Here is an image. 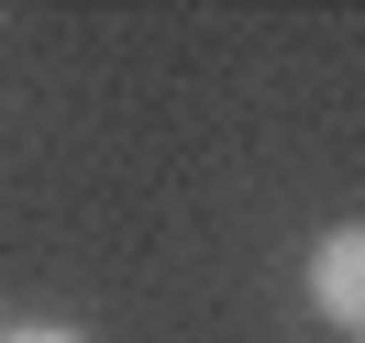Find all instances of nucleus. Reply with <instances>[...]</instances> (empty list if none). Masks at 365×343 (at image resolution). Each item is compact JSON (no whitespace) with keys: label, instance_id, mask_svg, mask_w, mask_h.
Listing matches in <instances>:
<instances>
[{"label":"nucleus","instance_id":"f257e3e1","mask_svg":"<svg viewBox=\"0 0 365 343\" xmlns=\"http://www.w3.org/2000/svg\"><path fill=\"white\" fill-rule=\"evenodd\" d=\"M310 310L332 332H365V222H343V232L310 244Z\"/></svg>","mask_w":365,"mask_h":343},{"label":"nucleus","instance_id":"f03ea898","mask_svg":"<svg viewBox=\"0 0 365 343\" xmlns=\"http://www.w3.org/2000/svg\"><path fill=\"white\" fill-rule=\"evenodd\" d=\"M11 343H78V332H67V321H34V332H11Z\"/></svg>","mask_w":365,"mask_h":343}]
</instances>
